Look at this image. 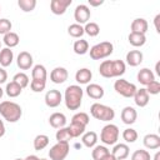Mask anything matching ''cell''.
<instances>
[{
    "label": "cell",
    "instance_id": "6da1fadb",
    "mask_svg": "<svg viewBox=\"0 0 160 160\" xmlns=\"http://www.w3.org/2000/svg\"><path fill=\"white\" fill-rule=\"evenodd\" d=\"M84 90L79 85H70L65 89L64 101L69 110H78L81 106Z\"/></svg>",
    "mask_w": 160,
    "mask_h": 160
},
{
    "label": "cell",
    "instance_id": "7a4b0ae2",
    "mask_svg": "<svg viewBox=\"0 0 160 160\" xmlns=\"http://www.w3.org/2000/svg\"><path fill=\"white\" fill-rule=\"evenodd\" d=\"M0 114L6 121L16 122L20 120L22 115V109L19 104L10 101V100H5L0 102Z\"/></svg>",
    "mask_w": 160,
    "mask_h": 160
},
{
    "label": "cell",
    "instance_id": "3957f363",
    "mask_svg": "<svg viewBox=\"0 0 160 160\" xmlns=\"http://www.w3.org/2000/svg\"><path fill=\"white\" fill-rule=\"evenodd\" d=\"M90 114L94 119L100 120V121H111L115 118V111L112 108L100 104V102H94L90 106Z\"/></svg>",
    "mask_w": 160,
    "mask_h": 160
},
{
    "label": "cell",
    "instance_id": "277c9868",
    "mask_svg": "<svg viewBox=\"0 0 160 160\" xmlns=\"http://www.w3.org/2000/svg\"><path fill=\"white\" fill-rule=\"evenodd\" d=\"M114 51V45L110 41H102L90 48V58L92 60H101L110 56Z\"/></svg>",
    "mask_w": 160,
    "mask_h": 160
},
{
    "label": "cell",
    "instance_id": "5b68a950",
    "mask_svg": "<svg viewBox=\"0 0 160 160\" xmlns=\"http://www.w3.org/2000/svg\"><path fill=\"white\" fill-rule=\"evenodd\" d=\"M119 139V128L115 124H108L101 129L100 141L105 145H115Z\"/></svg>",
    "mask_w": 160,
    "mask_h": 160
},
{
    "label": "cell",
    "instance_id": "8992f818",
    "mask_svg": "<svg viewBox=\"0 0 160 160\" xmlns=\"http://www.w3.org/2000/svg\"><path fill=\"white\" fill-rule=\"evenodd\" d=\"M114 90L119 95H121L124 98H132L134 94H135V91L138 90V88L135 86V84L129 82L128 80L120 78L119 80H116L114 82Z\"/></svg>",
    "mask_w": 160,
    "mask_h": 160
},
{
    "label": "cell",
    "instance_id": "52a82bcc",
    "mask_svg": "<svg viewBox=\"0 0 160 160\" xmlns=\"http://www.w3.org/2000/svg\"><path fill=\"white\" fill-rule=\"evenodd\" d=\"M69 151H70L69 142H56L50 148L49 158L50 160H65V158L69 155Z\"/></svg>",
    "mask_w": 160,
    "mask_h": 160
},
{
    "label": "cell",
    "instance_id": "ba28073f",
    "mask_svg": "<svg viewBox=\"0 0 160 160\" xmlns=\"http://www.w3.org/2000/svg\"><path fill=\"white\" fill-rule=\"evenodd\" d=\"M90 16H91V11H90V9H89L88 5L80 4L74 10V19H75L76 24H79V25L86 24L89 21Z\"/></svg>",
    "mask_w": 160,
    "mask_h": 160
},
{
    "label": "cell",
    "instance_id": "9c48e42d",
    "mask_svg": "<svg viewBox=\"0 0 160 160\" xmlns=\"http://www.w3.org/2000/svg\"><path fill=\"white\" fill-rule=\"evenodd\" d=\"M61 101H62V95L56 89H51L45 94V104L49 108H56L61 104Z\"/></svg>",
    "mask_w": 160,
    "mask_h": 160
},
{
    "label": "cell",
    "instance_id": "30bf717a",
    "mask_svg": "<svg viewBox=\"0 0 160 160\" xmlns=\"http://www.w3.org/2000/svg\"><path fill=\"white\" fill-rule=\"evenodd\" d=\"M68 76H69V72L62 66H56L50 72V80L54 84H62V82H65L68 80Z\"/></svg>",
    "mask_w": 160,
    "mask_h": 160
},
{
    "label": "cell",
    "instance_id": "8fae6325",
    "mask_svg": "<svg viewBox=\"0 0 160 160\" xmlns=\"http://www.w3.org/2000/svg\"><path fill=\"white\" fill-rule=\"evenodd\" d=\"M71 0H51L50 1V10L54 15H62L65 14L66 9L71 5Z\"/></svg>",
    "mask_w": 160,
    "mask_h": 160
},
{
    "label": "cell",
    "instance_id": "7c38bea8",
    "mask_svg": "<svg viewBox=\"0 0 160 160\" xmlns=\"http://www.w3.org/2000/svg\"><path fill=\"white\" fill-rule=\"evenodd\" d=\"M32 55L28 51H21L16 59V64L21 70H29L32 66Z\"/></svg>",
    "mask_w": 160,
    "mask_h": 160
},
{
    "label": "cell",
    "instance_id": "4fadbf2b",
    "mask_svg": "<svg viewBox=\"0 0 160 160\" xmlns=\"http://www.w3.org/2000/svg\"><path fill=\"white\" fill-rule=\"evenodd\" d=\"M132 98H134L135 104H136L139 108H145V106L149 104V101H150V95L148 94V91H146L145 88L138 89V90L135 91V94H134Z\"/></svg>",
    "mask_w": 160,
    "mask_h": 160
},
{
    "label": "cell",
    "instance_id": "5bb4252c",
    "mask_svg": "<svg viewBox=\"0 0 160 160\" xmlns=\"http://www.w3.org/2000/svg\"><path fill=\"white\" fill-rule=\"evenodd\" d=\"M138 119V112L132 106H125L121 110V120L126 125H131L136 121Z\"/></svg>",
    "mask_w": 160,
    "mask_h": 160
},
{
    "label": "cell",
    "instance_id": "9a60e30c",
    "mask_svg": "<svg viewBox=\"0 0 160 160\" xmlns=\"http://www.w3.org/2000/svg\"><path fill=\"white\" fill-rule=\"evenodd\" d=\"M85 91H86L88 96L91 98V99H94V100L101 99L104 96V94H105L104 88L101 85H99V84H88Z\"/></svg>",
    "mask_w": 160,
    "mask_h": 160
},
{
    "label": "cell",
    "instance_id": "2e32d148",
    "mask_svg": "<svg viewBox=\"0 0 160 160\" xmlns=\"http://www.w3.org/2000/svg\"><path fill=\"white\" fill-rule=\"evenodd\" d=\"M142 59H144V55L140 50H130L128 54H126V64L130 65V66H138L142 62Z\"/></svg>",
    "mask_w": 160,
    "mask_h": 160
},
{
    "label": "cell",
    "instance_id": "e0dca14e",
    "mask_svg": "<svg viewBox=\"0 0 160 160\" xmlns=\"http://www.w3.org/2000/svg\"><path fill=\"white\" fill-rule=\"evenodd\" d=\"M131 32H139V34H146L148 29H149V24L144 18H136L132 20L131 25H130Z\"/></svg>",
    "mask_w": 160,
    "mask_h": 160
},
{
    "label": "cell",
    "instance_id": "ac0fdd59",
    "mask_svg": "<svg viewBox=\"0 0 160 160\" xmlns=\"http://www.w3.org/2000/svg\"><path fill=\"white\" fill-rule=\"evenodd\" d=\"M49 124L54 129H61L66 125V116L62 112H52L49 118Z\"/></svg>",
    "mask_w": 160,
    "mask_h": 160
},
{
    "label": "cell",
    "instance_id": "d6986e66",
    "mask_svg": "<svg viewBox=\"0 0 160 160\" xmlns=\"http://www.w3.org/2000/svg\"><path fill=\"white\" fill-rule=\"evenodd\" d=\"M142 144L149 150H156L160 148V136L156 134H148L144 136Z\"/></svg>",
    "mask_w": 160,
    "mask_h": 160
},
{
    "label": "cell",
    "instance_id": "ffe728a7",
    "mask_svg": "<svg viewBox=\"0 0 160 160\" xmlns=\"http://www.w3.org/2000/svg\"><path fill=\"white\" fill-rule=\"evenodd\" d=\"M136 78H138V81H139L140 84L145 85V86H146L148 84H150L151 81L155 80V75H154V72H152L150 69H148V68H142V69H140L139 72H138V75H136Z\"/></svg>",
    "mask_w": 160,
    "mask_h": 160
},
{
    "label": "cell",
    "instance_id": "44dd1931",
    "mask_svg": "<svg viewBox=\"0 0 160 160\" xmlns=\"http://www.w3.org/2000/svg\"><path fill=\"white\" fill-rule=\"evenodd\" d=\"M129 150L130 149H129V146L126 144H121L120 142V144H115L111 154L116 160H125L129 156V152H130Z\"/></svg>",
    "mask_w": 160,
    "mask_h": 160
},
{
    "label": "cell",
    "instance_id": "7402d4cb",
    "mask_svg": "<svg viewBox=\"0 0 160 160\" xmlns=\"http://www.w3.org/2000/svg\"><path fill=\"white\" fill-rule=\"evenodd\" d=\"M92 78V72L91 70H89L88 68H82V69H79L76 72H75V80L79 82V84H89L90 80Z\"/></svg>",
    "mask_w": 160,
    "mask_h": 160
},
{
    "label": "cell",
    "instance_id": "603a6c76",
    "mask_svg": "<svg viewBox=\"0 0 160 160\" xmlns=\"http://www.w3.org/2000/svg\"><path fill=\"white\" fill-rule=\"evenodd\" d=\"M12 60H14V52L11 49L4 48L0 50V65H1V68L10 66Z\"/></svg>",
    "mask_w": 160,
    "mask_h": 160
},
{
    "label": "cell",
    "instance_id": "cb8c5ba5",
    "mask_svg": "<svg viewBox=\"0 0 160 160\" xmlns=\"http://www.w3.org/2000/svg\"><path fill=\"white\" fill-rule=\"evenodd\" d=\"M81 141H82V145L91 149L96 145L98 142V134L95 131H86L82 134V138H81Z\"/></svg>",
    "mask_w": 160,
    "mask_h": 160
},
{
    "label": "cell",
    "instance_id": "d4e9b609",
    "mask_svg": "<svg viewBox=\"0 0 160 160\" xmlns=\"http://www.w3.org/2000/svg\"><path fill=\"white\" fill-rule=\"evenodd\" d=\"M99 72H100V75L102 78H106V79L114 78V74H112V60H104L99 66Z\"/></svg>",
    "mask_w": 160,
    "mask_h": 160
},
{
    "label": "cell",
    "instance_id": "484cf974",
    "mask_svg": "<svg viewBox=\"0 0 160 160\" xmlns=\"http://www.w3.org/2000/svg\"><path fill=\"white\" fill-rule=\"evenodd\" d=\"M128 40H129V42H130L132 46L140 48V46L145 45V42H146V36H145V34L130 32L129 36H128Z\"/></svg>",
    "mask_w": 160,
    "mask_h": 160
},
{
    "label": "cell",
    "instance_id": "4316f807",
    "mask_svg": "<svg viewBox=\"0 0 160 160\" xmlns=\"http://www.w3.org/2000/svg\"><path fill=\"white\" fill-rule=\"evenodd\" d=\"M2 41H4V44L6 45V48L12 49V48H15V46L19 45V42H20V38H19V35H18L16 32L10 31V32H8V34L4 35Z\"/></svg>",
    "mask_w": 160,
    "mask_h": 160
},
{
    "label": "cell",
    "instance_id": "83f0119b",
    "mask_svg": "<svg viewBox=\"0 0 160 160\" xmlns=\"http://www.w3.org/2000/svg\"><path fill=\"white\" fill-rule=\"evenodd\" d=\"M31 76H32L34 80H44V81H46L48 71H46V69H45L44 65L38 64V65H35V66L32 68V70H31Z\"/></svg>",
    "mask_w": 160,
    "mask_h": 160
},
{
    "label": "cell",
    "instance_id": "f1b7e54d",
    "mask_svg": "<svg viewBox=\"0 0 160 160\" xmlns=\"http://www.w3.org/2000/svg\"><path fill=\"white\" fill-rule=\"evenodd\" d=\"M49 136L45 135V134H40V135H36L35 139H34V149L36 151H40V150H44L48 145H49Z\"/></svg>",
    "mask_w": 160,
    "mask_h": 160
},
{
    "label": "cell",
    "instance_id": "f546056e",
    "mask_svg": "<svg viewBox=\"0 0 160 160\" xmlns=\"http://www.w3.org/2000/svg\"><path fill=\"white\" fill-rule=\"evenodd\" d=\"M72 50L78 55H85L89 51V42L86 40H84V39L76 40L74 42V45H72Z\"/></svg>",
    "mask_w": 160,
    "mask_h": 160
},
{
    "label": "cell",
    "instance_id": "4dcf8cb0",
    "mask_svg": "<svg viewBox=\"0 0 160 160\" xmlns=\"http://www.w3.org/2000/svg\"><path fill=\"white\" fill-rule=\"evenodd\" d=\"M22 89L14 81H10L6 84V88H5V92L9 98H18L20 94H21Z\"/></svg>",
    "mask_w": 160,
    "mask_h": 160
},
{
    "label": "cell",
    "instance_id": "1f68e13d",
    "mask_svg": "<svg viewBox=\"0 0 160 160\" xmlns=\"http://www.w3.org/2000/svg\"><path fill=\"white\" fill-rule=\"evenodd\" d=\"M108 154H110V151H109V149L106 146H104V145H95L92 148V151H91V158L94 160H100L101 158H104Z\"/></svg>",
    "mask_w": 160,
    "mask_h": 160
},
{
    "label": "cell",
    "instance_id": "d6a6232c",
    "mask_svg": "<svg viewBox=\"0 0 160 160\" xmlns=\"http://www.w3.org/2000/svg\"><path fill=\"white\" fill-rule=\"evenodd\" d=\"M126 65L122 60H112V74L114 78H119L125 74Z\"/></svg>",
    "mask_w": 160,
    "mask_h": 160
},
{
    "label": "cell",
    "instance_id": "836d02e7",
    "mask_svg": "<svg viewBox=\"0 0 160 160\" xmlns=\"http://www.w3.org/2000/svg\"><path fill=\"white\" fill-rule=\"evenodd\" d=\"M55 138L58 140V142H69V140H71V135H70V131H69V128L65 126V128H61V129H58L56 134H55Z\"/></svg>",
    "mask_w": 160,
    "mask_h": 160
},
{
    "label": "cell",
    "instance_id": "e575fe53",
    "mask_svg": "<svg viewBox=\"0 0 160 160\" xmlns=\"http://www.w3.org/2000/svg\"><path fill=\"white\" fill-rule=\"evenodd\" d=\"M68 34L75 39H80L85 32H84V26L82 25H79V24H71L69 28H68Z\"/></svg>",
    "mask_w": 160,
    "mask_h": 160
},
{
    "label": "cell",
    "instance_id": "d590c367",
    "mask_svg": "<svg viewBox=\"0 0 160 160\" xmlns=\"http://www.w3.org/2000/svg\"><path fill=\"white\" fill-rule=\"evenodd\" d=\"M68 128H69L71 138L74 139V138H79L80 135H82L85 132V128L86 126H84L81 124H78V122H70V125Z\"/></svg>",
    "mask_w": 160,
    "mask_h": 160
},
{
    "label": "cell",
    "instance_id": "8d00e7d4",
    "mask_svg": "<svg viewBox=\"0 0 160 160\" xmlns=\"http://www.w3.org/2000/svg\"><path fill=\"white\" fill-rule=\"evenodd\" d=\"M84 32L88 34L90 38H94V36H98L99 32H100V28L96 22H86L85 26H84Z\"/></svg>",
    "mask_w": 160,
    "mask_h": 160
},
{
    "label": "cell",
    "instance_id": "74e56055",
    "mask_svg": "<svg viewBox=\"0 0 160 160\" xmlns=\"http://www.w3.org/2000/svg\"><path fill=\"white\" fill-rule=\"evenodd\" d=\"M12 81L16 82L21 89L26 88V86L29 85V82H30L29 76H28L25 72H18V74H15L14 78H12Z\"/></svg>",
    "mask_w": 160,
    "mask_h": 160
},
{
    "label": "cell",
    "instance_id": "f35d334b",
    "mask_svg": "<svg viewBox=\"0 0 160 160\" xmlns=\"http://www.w3.org/2000/svg\"><path fill=\"white\" fill-rule=\"evenodd\" d=\"M18 6L24 11V12H30L35 9L36 6V0H19Z\"/></svg>",
    "mask_w": 160,
    "mask_h": 160
},
{
    "label": "cell",
    "instance_id": "ab89813d",
    "mask_svg": "<svg viewBox=\"0 0 160 160\" xmlns=\"http://www.w3.org/2000/svg\"><path fill=\"white\" fill-rule=\"evenodd\" d=\"M122 139L126 141V142H135L138 140V131L132 128H128L122 131Z\"/></svg>",
    "mask_w": 160,
    "mask_h": 160
},
{
    "label": "cell",
    "instance_id": "60d3db41",
    "mask_svg": "<svg viewBox=\"0 0 160 160\" xmlns=\"http://www.w3.org/2000/svg\"><path fill=\"white\" fill-rule=\"evenodd\" d=\"M89 121H90L89 115H88L86 112H82V111L76 112V114L71 118V122H78V124H81V125H84V126H86V125L89 124Z\"/></svg>",
    "mask_w": 160,
    "mask_h": 160
},
{
    "label": "cell",
    "instance_id": "b9f144b4",
    "mask_svg": "<svg viewBox=\"0 0 160 160\" xmlns=\"http://www.w3.org/2000/svg\"><path fill=\"white\" fill-rule=\"evenodd\" d=\"M131 160H151V158H150V154L148 150L140 149V150H136L132 152Z\"/></svg>",
    "mask_w": 160,
    "mask_h": 160
},
{
    "label": "cell",
    "instance_id": "7bdbcfd3",
    "mask_svg": "<svg viewBox=\"0 0 160 160\" xmlns=\"http://www.w3.org/2000/svg\"><path fill=\"white\" fill-rule=\"evenodd\" d=\"M45 88H46V81H44V80H34L32 79L30 82V89L34 92H41Z\"/></svg>",
    "mask_w": 160,
    "mask_h": 160
},
{
    "label": "cell",
    "instance_id": "ee69618b",
    "mask_svg": "<svg viewBox=\"0 0 160 160\" xmlns=\"http://www.w3.org/2000/svg\"><path fill=\"white\" fill-rule=\"evenodd\" d=\"M145 89H146L149 95H158L160 92V82L158 80H154L150 84H148Z\"/></svg>",
    "mask_w": 160,
    "mask_h": 160
},
{
    "label": "cell",
    "instance_id": "f6af8a7d",
    "mask_svg": "<svg viewBox=\"0 0 160 160\" xmlns=\"http://www.w3.org/2000/svg\"><path fill=\"white\" fill-rule=\"evenodd\" d=\"M11 28H12V24L9 19H0V34L1 35H5L8 32L11 31Z\"/></svg>",
    "mask_w": 160,
    "mask_h": 160
},
{
    "label": "cell",
    "instance_id": "bcb514c9",
    "mask_svg": "<svg viewBox=\"0 0 160 160\" xmlns=\"http://www.w3.org/2000/svg\"><path fill=\"white\" fill-rule=\"evenodd\" d=\"M6 80H8V72H6V70L4 68L0 66V85L6 82Z\"/></svg>",
    "mask_w": 160,
    "mask_h": 160
},
{
    "label": "cell",
    "instance_id": "7dc6e473",
    "mask_svg": "<svg viewBox=\"0 0 160 160\" xmlns=\"http://www.w3.org/2000/svg\"><path fill=\"white\" fill-rule=\"evenodd\" d=\"M159 22H160V14H158L155 16V19H154V25H155L156 32H160V25H159Z\"/></svg>",
    "mask_w": 160,
    "mask_h": 160
},
{
    "label": "cell",
    "instance_id": "c3c4849f",
    "mask_svg": "<svg viewBox=\"0 0 160 160\" xmlns=\"http://www.w3.org/2000/svg\"><path fill=\"white\" fill-rule=\"evenodd\" d=\"M90 6H100L104 4V0H89Z\"/></svg>",
    "mask_w": 160,
    "mask_h": 160
},
{
    "label": "cell",
    "instance_id": "681fc988",
    "mask_svg": "<svg viewBox=\"0 0 160 160\" xmlns=\"http://www.w3.org/2000/svg\"><path fill=\"white\" fill-rule=\"evenodd\" d=\"M5 135V125H4V121L0 119V138H2Z\"/></svg>",
    "mask_w": 160,
    "mask_h": 160
},
{
    "label": "cell",
    "instance_id": "f907efd6",
    "mask_svg": "<svg viewBox=\"0 0 160 160\" xmlns=\"http://www.w3.org/2000/svg\"><path fill=\"white\" fill-rule=\"evenodd\" d=\"M100 160H116V159H115V158L112 156V154L110 152V154H108V155H105L104 158H101Z\"/></svg>",
    "mask_w": 160,
    "mask_h": 160
},
{
    "label": "cell",
    "instance_id": "816d5d0a",
    "mask_svg": "<svg viewBox=\"0 0 160 160\" xmlns=\"http://www.w3.org/2000/svg\"><path fill=\"white\" fill-rule=\"evenodd\" d=\"M24 160H39V158H38L36 155H29V156H26Z\"/></svg>",
    "mask_w": 160,
    "mask_h": 160
},
{
    "label": "cell",
    "instance_id": "f5cc1de1",
    "mask_svg": "<svg viewBox=\"0 0 160 160\" xmlns=\"http://www.w3.org/2000/svg\"><path fill=\"white\" fill-rule=\"evenodd\" d=\"M159 65H160L159 62H156V65H155V70H156V74H158V75H160V70H159Z\"/></svg>",
    "mask_w": 160,
    "mask_h": 160
},
{
    "label": "cell",
    "instance_id": "db71d44e",
    "mask_svg": "<svg viewBox=\"0 0 160 160\" xmlns=\"http://www.w3.org/2000/svg\"><path fill=\"white\" fill-rule=\"evenodd\" d=\"M159 159H160V151H158L155 154V156H154V160H159Z\"/></svg>",
    "mask_w": 160,
    "mask_h": 160
},
{
    "label": "cell",
    "instance_id": "11a10c76",
    "mask_svg": "<svg viewBox=\"0 0 160 160\" xmlns=\"http://www.w3.org/2000/svg\"><path fill=\"white\" fill-rule=\"evenodd\" d=\"M2 95H4V90L1 89V86H0V99L2 98Z\"/></svg>",
    "mask_w": 160,
    "mask_h": 160
},
{
    "label": "cell",
    "instance_id": "9f6ffc18",
    "mask_svg": "<svg viewBox=\"0 0 160 160\" xmlns=\"http://www.w3.org/2000/svg\"><path fill=\"white\" fill-rule=\"evenodd\" d=\"M15 160H24V159H15Z\"/></svg>",
    "mask_w": 160,
    "mask_h": 160
},
{
    "label": "cell",
    "instance_id": "6f0895ef",
    "mask_svg": "<svg viewBox=\"0 0 160 160\" xmlns=\"http://www.w3.org/2000/svg\"><path fill=\"white\" fill-rule=\"evenodd\" d=\"M39 160H48V159H39Z\"/></svg>",
    "mask_w": 160,
    "mask_h": 160
},
{
    "label": "cell",
    "instance_id": "680465c9",
    "mask_svg": "<svg viewBox=\"0 0 160 160\" xmlns=\"http://www.w3.org/2000/svg\"><path fill=\"white\" fill-rule=\"evenodd\" d=\"M0 50H1V41H0Z\"/></svg>",
    "mask_w": 160,
    "mask_h": 160
},
{
    "label": "cell",
    "instance_id": "91938a15",
    "mask_svg": "<svg viewBox=\"0 0 160 160\" xmlns=\"http://www.w3.org/2000/svg\"><path fill=\"white\" fill-rule=\"evenodd\" d=\"M0 11H1V8H0Z\"/></svg>",
    "mask_w": 160,
    "mask_h": 160
}]
</instances>
